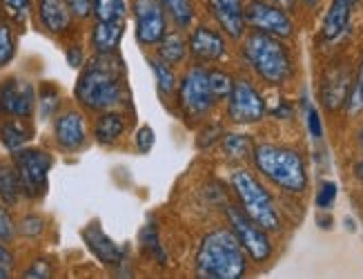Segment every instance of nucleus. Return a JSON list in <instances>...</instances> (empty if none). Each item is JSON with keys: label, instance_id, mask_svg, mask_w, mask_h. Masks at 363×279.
Instances as JSON below:
<instances>
[{"label": "nucleus", "instance_id": "nucleus-29", "mask_svg": "<svg viewBox=\"0 0 363 279\" xmlns=\"http://www.w3.org/2000/svg\"><path fill=\"white\" fill-rule=\"evenodd\" d=\"M13 54H16V36L9 25L0 23V67L9 65Z\"/></svg>", "mask_w": 363, "mask_h": 279}, {"label": "nucleus", "instance_id": "nucleus-48", "mask_svg": "<svg viewBox=\"0 0 363 279\" xmlns=\"http://www.w3.org/2000/svg\"><path fill=\"white\" fill-rule=\"evenodd\" d=\"M306 3H308V5H317V3H319V0H306Z\"/></svg>", "mask_w": 363, "mask_h": 279}, {"label": "nucleus", "instance_id": "nucleus-41", "mask_svg": "<svg viewBox=\"0 0 363 279\" xmlns=\"http://www.w3.org/2000/svg\"><path fill=\"white\" fill-rule=\"evenodd\" d=\"M308 128H310V134L314 138L323 136V123H321V116H319L317 110H314V107H308Z\"/></svg>", "mask_w": 363, "mask_h": 279}, {"label": "nucleus", "instance_id": "nucleus-17", "mask_svg": "<svg viewBox=\"0 0 363 279\" xmlns=\"http://www.w3.org/2000/svg\"><path fill=\"white\" fill-rule=\"evenodd\" d=\"M83 239H85L89 251L96 255L99 261L107 263V266H116V263H121V259H123L121 248L105 235L99 224H89L83 230Z\"/></svg>", "mask_w": 363, "mask_h": 279}, {"label": "nucleus", "instance_id": "nucleus-34", "mask_svg": "<svg viewBox=\"0 0 363 279\" xmlns=\"http://www.w3.org/2000/svg\"><path fill=\"white\" fill-rule=\"evenodd\" d=\"M43 228H45V224H43V219L40 217H36V214H31V217H25L23 219V224H21V232L25 237H38L40 232H43Z\"/></svg>", "mask_w": 363, "mask_h": 279}, {"label": "nucleus", "instance_id": "nucleus-7", "mask_svg": "<svg viewBox=\"0 0 363 279\" xmlns=\"http://www.w3.org/2000/svg\"><path fill=\"white\" fill-rule=\"evenodd\" d=\"M52 168V157L43 150H18L16 152V170L27 197H40L47 190V175Z\"/></svg>", "mask_w": 363, "mask_h": 279}, {"label": "nucleus", "instance_id": "nucleus-31", "mask_svg": "<svg viewBox=\"0 0 363 279\" xmlns=\"http://www.w3.org/2000/svg\"><path fill=\"white\" fill-rule=\"evenodd\" d=\"M348 112L352 116L363 112V60H361V67L357 72V81H354V85L350 89V97H348Z\"/></svg>", "mask_w": 363, "mask_h": 279}, {"label": "nucleus", "instance_id": "nucleus-19", "mask_svg": "<svg viewBox=\"0 0 363 279\" xmlns=\"http://www.w3.org/2000/svg\"><path fill=\"white\" fill-rule=\"evenodd\" d=\"M350 97V79L345 70H333V74L325 76L323 89H321V99L325 103L328 110H339L343 103H348Z\"/></svg>", "mask_w": 363, "mask_h": 279}, {"label": "nucleus", "instance_id": "nucleus-42", "mask_svg": "<svg viewBox=\"0 0 363 279\" xmlns=\"http://www.w3.org/2000/svg\"><path fill=\"white\" fill-rule=\"evenodd\" d=\"M11 270H13V257L7 248L0 244V279L11 277Z\"/></svg>", "mask_w": 363, "mask_h": 279}, {"label": "nucleus", "instance_id": "nucleus-16", "mask_svg": "<svg viewBox=\"0 0 363 279\" xmlns=\"http://www.w3.org/2000/svg\"><path fill=\"white\" fill-rule=\"evenodd\" d=\"M189 50L199 60H218L225 54V43L220 38V34H216L214 29L199 25L192 36H189Z\"/></svg>", "mask_w": 363, "mask_h": 279}, {"label": "nucleus", "instance_id": "nucleus-6", "mask_svg": "<svg viewBox=\"0 0 363 279\" xmlns=\"http://www.w3.org/2000/svg\"><path fill=\"white\" fill-rule=\"evenodd\" d=\"M179 101L187 116H203L205 112L212 110L216 101L212 83H210V72L205 67H192L179 87Z\"/></svg>", "mask_w": 363, "mask_h": 279}, {"label": "nucleus", "instance_id": "nucleus-5", "mask_svg": "<svg viewBox=\"0 0 363 279\" xmlns=\"http://www.w3.org/2000/svg\"><path fill=\"white\" fill-rule=\"evenodd\" d=\"M230 183L241 201V210L252 221H257L263 230H270V232L281 228V219L272 204V197L267 195V190L255 179V175H250L247 170H236V173H232Z\"/></svg>", "mask_w": 363, "mask_h": 279}, {"label": "nucleus", "instance_id": "nucleus-3", "mask_svg": "<svg viewBox=\"0 0 363 279\" xmlns=\"http://www.w3.org/2000/svg\"><path fill=\"white\" fill-rule=\"evenodd\" d=\"M255 163L274 185L286 192H303L308 185V173L301 154L290 148L263 143L255 148Z\"/></svg>", "mask_w": 363, "mask_h": 279}, {"label": "nucleus", "instance_id": "nucleus-36", "mask_svg": "<svg viewBox=\"0 0 363 279\" xmlns=\"http://www.w3.org/2000/svg\"><path fill=\"white\" fill-rule=\"evenodd\" d=\"M3 7L7 13H11L13 18H23L27 16V11L31 7V0H3Z\"/></svg>", "mask_w": 363, "mask_h": 279}, {"label": "nucleus", "instance_id": "nucleus-18", "mask_svg": "<svg viewBox=\"0 0 363 279\" xmlns=\"http://www.w3.org/2000/svg\"><path fill=\"white\" fill-rule=\"evenodd\" d=\"M38 18L47 32L60 34L72 23V9L67 0H38Z\"/></svg>", "mask_w": 363, "mask_h": 279}, {"label": "nucleus", "instance_id": "nucleus-26", "mask_svg": "<svg viewBox=\"0 0 363 279\" xmlns=\"http://www.w3.org/2000/svg\"><path fill=\"white\" fill-rule=\"evenodd\" d=\"M159 56L169 65L181 63L185 58V40L179 34H165L161 40V48H159Z\"/></svg>", "mask_w": 363, "mask_h": 279}, {"label": "nucleus", "instance_id": "nucleus-47", "mask_svg": "<svg viewBox=\"0 0 363 279\" xmlns=\"http://www.w3.org/2000/svg\"><path fill=\"white\" fill-rule=\"evenodd\" d=\"M359 146H361V150H363V126H361V132H359Z\"/></svg>", "mask_w": 363, "mask_h": 279}, {"label": "nucleus", "instance_id": "nucleus-1", "mask_svg": "<svg viewBox=\"0 0 363 279\" xmlns=\"http://www.w3.org/2000/svg\"><path fill=\"white\" fill-rule=\"evenodd\" d=\"M125 97L123 67L112 54H101L85 67L76 83V99L87 110L107 112L116 107Z\"/></svg>", "mask_w": 363, "mask_h": 279}, {"label": "nucleus", "instance_id": "nucleus-9", "mask_svg": "<svg viewBox=\"0 0 363 279\" xmlns=\"http://www.w3.org/2000/svg\"><path fill=\"white\" fill-rule=\"evenodd\" d=\"M228 116L236 126L259 123L265 116V101L247 81H236L228 97Z\"/></svg>", "mask_w": 363, "mask_h": 279}, {"label": "nucleus", "instance_id": "nucleus-22", "mask_svg": "<svg viewBox=\"0 0 363 279\" xmlns=\"http://www.w3.org/2000/svg\"><path fill=\"white\" fill-rule=\"evenodd\" d=\"M125 132V119L118 114V112H105L99 121H96V141L103 143V146H112L116 143L118 138L123 136Z\"/></svg>", "mask_w": 363, "mask_h": 279}, {"label": "nucleus", "instance_id": "nucleus-44", "mask_svg": "<svg viewBox=\"0 0 363 279\" xmlns=\"http://www.w3.org/2000/svg\"><path fill=\"white\" fill-rule=\"evenodd\" d=\"M67 58H69V65L72 67H78V65L83 63V52L81 50H69L67 52Z\"/></svg>", "mask_w": 363, "mask_h": 279}, {"label": "nucleus", "instance_id": "nucleus-10", "mask_svg": "<svg viewBox=\"0 0 363 279\" xmlns=\"http://www.w3.org/2000/svg\"><path fill=\"white\" fill-rule=\"evenodd\" d=\"M136 38L140 45H156L165 36V7L161 0H134Z\"/></svg>", "mask_w": 363, "mask_h": 279}, {"label": "nucleus", "instance_id": "nucleus-11", "mask_svg": "<svg viewBox=\"0 0 363 279\" xmlns=\"http://www.w3.org/2000/svg\"><path fill=\"white\" fill-rule=\"evenodd\" d=\"M245 23L267 36L288 38L292 34V21L288 13L281 7L263 3V0H255V3L245 9Z\"/></svg>", "mask_w": 363, "mask_h": 279}, {"label": "nucleus", "instance_id": "nucleus-25", "mask_svg": "<svg viewBox=\"0 0 363 279\" xmlns=\"http://www.w3.org/2000/svg\"><path fill=\"white\" fill-rule=\"evenodd\" d=\"M161 5L165 7V11L172 16V21L177 23V27L185 29L189 27L194 18V7L192 0H161Z\"/></svg>", "mask_w": 363, "mask_h": 279}, {"label": "nucleus", "instance_id": "nucleus-8", "mask_svg": "<svg viewBox=\"0 0 363 279\" xmlns=\"http://www.w3.org/2000/svg\"><path fill=\"white\" fill-rule=\"evenodd\" d=\"M228 219L232 226V232L236 235V239L241 241L243 251L255 259V261H265L267 257L272 255V244L267 239L265 230L252 221L250 217L243 210H236V208H228Z\"/></svg>", "mask_w": 363, "mask_h": 279}, {"label": "nucleus", "instance_id": "nucleus-38", "mask_svg": "<svg viewBox=\"0 0 363 279\" xmlns=\"http://www.w3.org/2000/svg\"><path fill=\"white\" fill-rule=\"evenodd\" d=\"M25 277L27 279H47V277H52V266L45 259H38L34 266L25 273Z\"/></svg>", "mask_w": 363, "mask_h": 279}, {"label": "nucleus", "instance_id": "nucleus-46", "mask_svg": "<svg viewBox=\"0 0 363 279\" xmlns=\"http://www.w3.org/2000/svg\"><path fill=\"white\" fill-rule=\"evenodd\" d=\"M279 7H292V0H277Z\"/></svg>", "mask_w": 363, "mask_h": 279}, {"label": "nucleus", "instance_id": "nucleus-13", "mask_svg": "<svg viewBox=\"0 0 363 279\" xmlns=\"http://www.w3.org/2000/svg\"><path fill=\"white\" fill-rule=\"evenodd\" d=\"M357 5H359V0H333V5L328 7V13L323 18V27H321V36L325 43H335L348 32L352 11Z\"/></svg>", "mask_w": 363, "mask_h": 279}, {"label": "nucleus", "instance_id": "nucleus-27", "mask_svg": "<svg viewBox=\"0 0 363 279\" xmlns=\"http://www.w3.org/2000/svg\"><path fill=\"white\" fill-rule=\"evenodd\" d=\"M223 152L228 154L230 159H247L250 154H255V148H252V141L250 136H243V134H230L223 138Z\"/></svg>", "mask_w": 363, "mask_h": 279}, {"label": "nucleus", "instance_id": "nucleus-15", "mask_svg": "<svg viewBox=\"0 0 363 279\" xmlns=\"http://www.w3.org/2000/svg\"><path fill=\"white\" fill-rule=\"evenodd\" d=\"M54 132H56V141L62 150L67 152H76L85 143V136H87V130H85V121L81 114L76 112H65L56 119V126H54Z\"/></svg>", "mask_w": 363, "mask_h": 279}, {"label": "nucleus", "instance_id": "nucleus-35", "mask_svg": "<svg viewBox=\"0 0 363 279\" xmlns=\"http://www.w3.org/2000/svg\"><path fill=\"white\" fill-rule=\"evenodd\" d=\"M154 141H156V136H154V130L150 126H143L136 132V148L140 152H150L154 148Z\"/></svg>", "mask_w": 363, "mask_h": 279}, {"label": "nucleus", "instance_id": "nucleus-37", "mask_svg": "<svg viewBox=\"0 0 363 279\" xmlns=\"http://www.w3.org/2000/svg\"><path fill=\"white\" fill-rule=\"evenodd\" d=\"M13 235H16V228H13L11 217L3 206H0V241H9V239H13Z\"/></svg>", "mask_w": 363, "mask_h": 279}, {"label": "nucleus", "instance_id": "nucleus-30", "mask_svg": "<svg viewBox=\"0 0 363 279\" xmlns=\"http://www.w3.org/2000/svg\"><path fill=\"white\" fill-rule=\"evenodd\" d=\"M210 83H212V92H214V97L216 99H225L232 94V89H234V81H232V76L225 74V72H210Z\"/></svg>", "mask_w": 363, "mask_h": 279}, {"label": "nucleus", "instance_id": "nucleus-32", "mask_svg": "<svg viewBox=\"0 0 363 279\" xmlns=\"http://www.w3.org/2000/svg\"><path fill=\"white\" fill-rule=\"evenodd\" d=\"M58 101H60L58 99V92L52 85H45L43 87V94H40V116L43 119H50L56 112Z\"/></svg>", "mask_w": 363, "mask_h": 279}, {"label": "nucleus", "instance_id": "nucleus-20", "mask_svg": "<svg viewBox=\"0 0 363 279\" xmlns=\"http://www.w3.org/2000/svg\"><path fill=\"white\" fill-rule=\"evenodd\" d=\"M123 32H125L123 21H112V23L99 21V25L94 27V32H91L94 48H96L99 54H114V50L118 48V43L123 38Z\"/></svg>", "mask_w": 363, "mask_h": 279}, {"label": "nucleus", "instance_id": "nucleus-43", "mask_svg": "<svg viewBox=\"0 0 363 279\" xmlns=\"http://www.w3.org/2000/svg\"><path fill=\"white\" fill-rule=\"evenodd\" d=\"M216 136H220V128L218 126H214V128H208V130H203L201 132V136H199V148L203 150V148H210L212 143H214V138Z\"/></svg>", "mask_w": 363, "mask_h": 279}, {"label": "nucleus", "instance_id": "nucleus-28", "mask_svg": "<svg viewBox=\"0 0 363 279\" xmlns=\"http://www.w3.org/2000/svg\"><path fill=\"white\" fill-rule=\"evenodd\" d=\"M150 67L154 70L156 85H159V89L163 92V94H172L174 87H177V76H174V72H172L169 63H165V60H161V58H152Z\"/></svg>", "mask_w": 363, "mask_h": 279}, {"label": "nucleus", "instance_id": "nucleus-33", "mask_svg": "<svg viewBox=\"0 0 363 279\" xmlns=\"http://www.w3.org/2000/svg\"><path fill=\"white\" fill-rule=\"evenodd\" d=\"M335 199H337V183L323 181L319 185V192H317V206L323 208V210H328V208H333Z\"/></svg>", "mask_w": 363, "mask_h": 279}, {"label": "nucleus", "instance_id": "nucleus-40", "mask_svg": "<svg viewBox=\"0 0 363 279\" xmlns=\"http://www.w3.org/2000/svg\"><path fill=\"white\" fill-rule=\"evenodd\" d=\"M67 5H69L74 16H78V18H87L89 13L94 11L91 0H67Z\"/></svg>", "mask_w": 363, "mask_h": 279}, {"label": "nucleus", "instance_id": "nucleus-23", "mask_svg": "<svg viewBox=\"0 0 363 279\" xmlns=\"http://www.w3.org/2000/svg\"><path fill=\"white\" fill-rule=\"evenodd\" d=\"M23 192V183L18 177V170L11 165H0V201L5 206H16Z\"/></svg>", "mask_w": 363, "mask_h": 279}, {"label": "nucleus", "instance_id": "nucleus-21", "mask_svg": "<svg viewBox=\"0 0 363 279\" xmlns=\"http://www.w3.org/2000/svg\"><path fill=\"white\" fill-rule=\"evenodd\" d=\"M29 138H31V128L25 126L23 119L11 116L9 121H5L3 126H0V141H3L5 148L11 150L13 154L23 150Z\"/></svg>", "mask_w": 363, "mask_h": 279}, {"label": "nucleus", "instance_id": "nucleus-24", "mask_svg": "<svg viewBox=\"0 0 363 279\" xmlns=\"http://www.w3.org/2000/svg\"><path fill=\"white\" fill-rule=\"evenodd\" d=\"M94 5V16L96 21H105V23H112V21H123L125 18V11H128V0H91Z\"/></svg>", "mask_w": 363, "mask_h": 279}, {"label": "nucleus", "instance_id": "nucleus-45", "mask_svg": "<svg viewBox=\"0 0 363 279\" xmlns=\"http://www.w3.org/2000/svg\"><path fill=\"white\" fill-rule=\"evenodd\" d=\"M354 173H357V177H359V179H363V161H361V163H357V170H354Z\"/></svg>", "mask_w": 363, "mask_h": 279}, {"label": "nucleus", "instance_id": "nucleus-14", "mask_svg": "<svg viewBox=\"0 0 363 279\" xmlns=\"http://www.w3.org/2000/svg\"><path fill=\"white\" fill-rule=\"evenodd\" d=\"M216 23L232 38H241L245 29V11L241 0H210Z\"/></svg>", "mask_w": 363, "mask_h": 279}, {"label": "nucleus", "instance_id": "nucleus-4", "mask_svg": "<svg viewBox=\"0 0 363 279\" xmlns=\"http://www.w3.org/2000/svg\"><path fill=\"white\" fill-rule=\"evenodd\" d=\"M243 54L247 58V63L252 65V70H255L265 83L281 85L292 76L290 54L283 48V43H279L277 36H267L261 32L247 36Z\"/></svg>", "mask_w": 363, "mask_h": 279}, {"label": "nucleus", "instance_id": "nucleus-39", "mask_svg": "<svg viewBox=\"0 0 363 279\" xmlns=\"http://www.w3.org/2000/svg\"><path fill=\"white\" fill-rule=\"evenodd\" d=\"M143 246L150 251V255H159V259L163 261V251H161L159 241H156V232H154L152 226H147L145 232H143Z\"/></svg>", "mask_w": 363, "mask_h": 279}, {"label": "nucleus", "instance_id": "nucleus-12", "mask_svg": "<svg viewBox=\"0 0 363 279\" xmlns=\"http://www.w3.org/2000/svg\"><path fill=\"white\" fill-rule=\"evenodd\" d=\"M34 105H36V94L31 83L11 79L0 85V112L16 119H27L34 112Z\"/></svg>", "mask_w": 363, "mask_h": 279}, {"label": "nucleus", "instance_id": "nucleus-2", "mask_svg": "<svg viewBox=\"0 0 363 279\" xmlns=\"http://www.w3.org/2000/svg\"><path fill=\"white\" fill-rule=\"evenodd\" d=\"M245 275V251L232 230L208 232L196 253V277L241 279Z\"/></svg>", "mask_w": 363, "mask_h": 279}]
</instances>
